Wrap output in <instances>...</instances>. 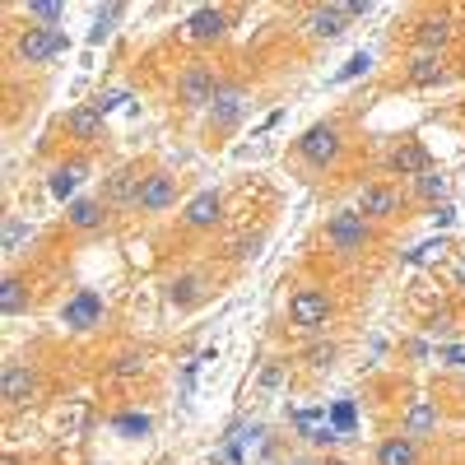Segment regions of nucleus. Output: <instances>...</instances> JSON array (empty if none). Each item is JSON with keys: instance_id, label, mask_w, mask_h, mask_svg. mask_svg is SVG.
<instances>
[{"instance_id": "obj_1", "label": "nucleus", "mask_w": 465, "mask_h": 465, "mask_svg": "<svg viewBox=\"0 0 465 465\" xmlns=\"http://www.w3.org/2000/svg\"><path fill=\"white\" fill-rule=\"evenodd\" d=\"M326 242H331L335 256H359V252L372 247V223H368L359 210H340V214H331V223H326Z\"/></svg>"}, {"instance_id": "obj_2", "label": "nucleus", "mask_w": 465, "mask_h": 465, "mask_svg": "<svg viewBox=\"0 0 465 465\" xmlns=\"http://www.w3.org/2000/svg\"><path fill=\"white\" fill-rule=\"evenodd\" d=\"M340 153H344V135H340V126H312L302 140H298V159L302 163H312V168H331V163H340Z\"/></svg>"}, {"instance_id": "obj_3", "label": "nucleus", "mask_w": 465, "mask_h": 465, "mask_svg": "<svg viewBox=\"0 0 465 465\" xmlns=\"http://www.w3.org/2000/svg\"><path fill=\"white\" fill-rule=\"evenodd\" d=\"M242 112H247V89L242 84H219V94L210 103V135H228L242 122Z\"/></svg>"}, {"instance_id": "obj_4", "label": "nucleus", "mask_w": 465, "mask_h": 465, "mask_svg": "<svg viewBox=\"0 0 465 465\" xmlns=\"http://www.w3.org/2000/svg\"><path fill=\"white\" fill-rule=\"evenodd\" d=\"M214 94H219V80H214V70L210 65H186L182 70V80H177V98H182V107H210L214 103Z\"/></svg>"}, {"instance_id": "obj_5", "label": "nucleus", "mask_w": 465, "mask_h": 465, "mask_svg": "<svg viewBox=\"0 0 465 465\" xmlns=\"http://www.w3.org/2000/svg\"><path fill=\"white\" fill-rule=\"evenodd\" d=\"M326 317H331V298H326L322 289H298V293L289 298V322H293V326L317 331V326H326Z\"/></svg>"}, {"instance_id": "obj_6", "label": "nucleus", "mask_w": 465, "mask_h": 465, "mask_svg": "<svg viewBox=\"0 0 465 465\" xmlns=\"http://www.w3.org/2000/svg\"><path fill=\"white\" fill-rule=\"evenodd\" d=\"M56 52H65V33H61V28H24V33H19V56H24L28 65H43V61H52Z\"/></svg>"}, {"instance_id": "obj_7", "label": "nucleus", "mask_w": 465, "mask_h": 465, "mask_svg": "<svg viewBox=\"0 0 465 465\" xmlns=\"http://www.w3.org/2000/svg\"><path fill=\"white\" fill-rule=\"evenodd\" d=\"M177 201V177L173 173H149L144 182H140V210H149V214H159V210H168Z\"/></svg>"}, {"instance_id": "obj_8", "label": "nucleus", "mask_w": 465, "mask_h": 465, "mask_svg": "<svg viewBox=\"0 0 465 465\" xmlns=\"http://www.w3.org/2000/svg\"><path fill=\"white\" fill-rule=\"evenodd\" d=\"M103 322V298L94 289H80L70 302H65V326L70 331H94Z\"/></svg>"}, {"instance_id": "obj_9", "label": "nucleus", "mask_w": 465, "mask_h": 465, "mask_svg": "<svg viewBox=\"0 0 465 465\" xmlns=\"http://www.w3.org/2000/svg\"><path fill=\"white\" fill-rule=\"evenodd\" d=\"M359 214H363L368 223L401 214V191H391V186H363V191H359Z\"/></svg>"}, {"instance_id": "obj_10", "label": "nucleus", "mask_w": 465, "mask_h": 465, "mask_svg": "<svg viewBox=\"0 0 465 465\" xmlns=\"http://www.w3.org/2000/svg\"><path fill=\"white\" fill-rule=\"evenodd\" d=\"M33 391H37V372L28 363H10L5 377H0V396H5L10 405H28Z\"/></svg>"}, {"instance_id": "obj_11", "label": "nucleus", "mask_w": 465, "mask_h": 465, "mask_svg": "<svg viewBox=\"0 0 465 465\" xmlns=\"http://www.w3.org/2000/svg\"><path fill=\"white\" fill-rule=\"evenodd\" d=\"M140 182H144V177H140L135 168L112 173V177H107V191H103V201H107V205H135V201H140Z\"/></svg>"}, {"instance_id": "obj_12", "label": "nucleus", "mask_w": 465, "mask_h": 465, "mask_svg": "<svg viewBox=\"0 0 465 465\" xmlns=\"http://www.w3.org/2000/svg\"><path fill=\"white\" fill-rule=\"evenodd\" d=\"M223 214V201H219V191H201L196 201L186 205V228H214Z\"/></svg>"}, {"instance_id": "obj_13", "label": "nucleus", "mask_w": 465, "mask_h": 465, "mask_svg": "<svg viewBox=\"0 0 465 465\" xmlns=\"http://www.w3.org/2000/svg\"><path fill=\"white\" fill-rule=\"evenodd\" d=\"M391 173H401V177H423V173H429V149H423L419 140L401 144V149L391 153Z\"/></svg>"}, {"instance_id": "obj_14", "label": "nucleus", "mask_w": 465, "mask_h": 465, "mask_svg": "<svg viewBox=\"0 0 465 465\" xmlns=\"http://www.w3.org/2000/svg\"><path fill=\"white\" fill-rule=\"evenodd\" d=\"M307 28H312V37H340L349 28V15H344V5H322L307 15Z\"/></svg>"}, {"instance_id": "obj_15", "label": "nucleus", "mask_w": 465, "mask_h": 465, "mask_svg": "<svg viewBox=\"0 0 465 465\" xmlns=\"http://www.w3.org/2000/svg\"><path fill=\"white\" fill-rule=\"evenodd\" d=\"M65 131H70L74 140H103V112H98V107H74V112L65 116Z\"/></svg>"}, {"instance_id": "obj_16", "label": "nucleus", "mask_w": 465, "mask_h": 465, "mask_svg": "<svg viewBox=\"0 0 465 465\" xmlns=\"http://www.w3.org/2000/svg\"><path fill=\"white\" fill-rule=\"evenodd\" d=\"M205 275H201V270H191V275H177L173 284H168V298L177 302V307H196L201 298H205Z\"/></svg>"}, {"instance_id": "obj_17", "label": "nucleus", "mask_w": 465, "mask_h": 465, "mask_svg": "<svg viewBox=\"0 0 465 465\" xmlns=\"http://www.w3.org/2000/svg\"><path fill=\"white\" fill-rule=\"evenodd\" d=\"M186 28H191L196 43H214V37H223V28H228V15L223 10H196L186 19Z\"/></svg>"}, {"instance_id": "obj_18", "label": "nucleus", "mask_w": 465, "mask_h": 465, "mask_svg": "<svg viewBox=\"0 0 465 465\" xmlns=\"http://www.w3.org/2000/svg\"><path fill=\"white\" fill-rule=\"evenodd\" d=\"M103 219H107V201H94V196H84V201H74V205H70V223L80 228V232H94V228H103Z\"/></svg>"}, {"instance_id": "obj_19", "label": "nucleus", "mask_w": 465, "mask_h": 465, "mask_svg": "<svg viewBox=\"0 0 465 465\" xmlns=\"http://www.w3.org/2000/svg\"><path fill=\"white\" fill-rule=\"evenodd\" d=\"M377 465H419V451H414V438H386L377 447Z\"/></svg>"}, {"instance_id": "obj_20", "label": "nucleus", "mask_w": 465, "mask_h": 465, "mask_svg": "<svg viewBox=\"0 0 465 465\" xmlns=\"http://www.w3.org/2000/svg\"><path fill=\"white\" fill-rule=\"evenodd\" d=\"M447 43H451V24L447 19H423L419 24V47L429 56H438V47H447Z\"/></svg>"}, {"instance_id": "obj_21", "label": "nucleus", "mask_w": 465, "mask_h": 465, "mask_svg": "<svg viewBox=\"0 0 465 465\" xmlns=\"http://www.w3.org/2000/svg\"><path fill=\"white\" fill-rule=\"evenodd\" d=\"M442 74H447L442 56H429V52H423V56H419V61L410 65V80H414V84H438Z\"/></svg>"}, {"instance_id": "obj_22", "label": "nucleus", "mask_w": 465, "mask_h": 465, "mask_svg": "<svg viewBox=\"0 0 465 465\" xmlns=\"http://www.w3.org/2000/svg\"><path fill=\"white\" fill-rule=\"evenodd\" d=\"M433 423H438V410L433 405H410V419H405V438H419V433H429L433 429Z\"/></svg>"}, {"instance_id": "obj_23", "label": "nucleus", "mask_w": 465, "mask_h": 465, "mask_svg": "<svg viewBox=\"0 0 465 465\" xmlns=\"http://www.w3.org/2000/svg\"><path fill=\"white\" fill-rule=\"evenodd\" d=\"M80 177H84V163H70V168H56V173H52V196H70V191L80 186Z\"/></svg>"}, {"instance_id": "obj_24", "label": "nucleus", "mask_w": 465, "mask_h": 465, "mask_svg": "<svg viewBox=\"0 0 465 465\" xmlns=\"http://www.w3.org/2000/svg\"><path fill=\"white\" fill-rule=\"evenodd\" d=\"M24 302H28V298H24V280L10 275L5 284H0V307H5V312L15 317V312H24Z\"/></svg>"}, {"instance_id": "obj_25", "label": "nucleus", "mask_w": 465, "mask_h": 465, "mask_svg": "<svg viewBox=\"0 0 465 465\" xmlns=\"http://www.w3.org/2000/svg\"><path fill=\"white\" fill-rule=\"evenodd\" d=\"M61 5H56V0H28V19H43V28H56L61 24Z\"/></svg>"}, {"instance_id": "obj_26", "label": "nucleus", "mask_w": 465, "mask_h": 465, "mask_svg": "<svg viewBox=\"0 0 465 465\" xmlns=\"http://www.w3.org/2000/svg\"><path fill=\"white\" fill-rule=\"evenodd\" d=\"M414 191L423 201H433V196H447V177H438V173H423V177H414Z\"/></svg>"}, {"instance_id": "obj_27", "label": "nucleus", "mask_w": 465, "mask_h": 465, "mask_svg": "<svg viewBox=\"0 0 465 465\" xmlns=\"http://www.w3.org/2000/svg\"><path fill=\"white\" fill-rule=\"evenodd\" d=\"M122 15V5H107V10H98V19H94V43H103V37L112 33V19Z\"/></svg>"}, {"instance_id": "obj_28", "label": "nucleus", "mask_w": 465, "mask_h": 465, "mask_svg": "<svg viewBox=\"0 0 465 465\" xmlns=\"http://www.w3.org/2000/svg\"><path fill=\"white\" fill-rule=\"evenodd\" d=\"M24 238H28V228H24L19 219H10V223H5V252H15Z\"/></svg>"}, {"instance_id": "obj_29", "label": "nucleus", "mask_w": 465, "mask_h": 465, "mask_svg": "<svg viewBox=\"0 0 465 465\" xmlns=\"http://www.w3.org/2000/svg\"><path fill=\"white\" fill-rule=\"evenodd\" d=\"M335 359V344H317V349H307V363H312V368H326Z\"/></svg>"}, {"instance_id": "obj_30", "label": "nucleus", "mask_w": 465, "mask_h": 465, "mask_svg": "<svg viewBox=\"0 0 465 465\" xmlns=\"http://www.w3.org/2000/svg\"><path fill=\"white\" fill-rule=\"evenodd\" d=\"M256 247H261V238H242V242H232L228 252H232V256L242 261V256H256Z\"/></svg>"}, {"instance_id": "obj_31", "label": "nucleus", "mask_w": 465, "mask_h": 465, "mask_svg": "<svg viewBox=\"0 0 465 465\" xmlns=\"http://www.w3.org/2000/svg\"><path fill=\"white\" fill-rule=\"evenodd\" d=\"M144 368V354H126L122 363H116V372H122V377H131V372H140Z\"/></svg>"}, {"instance_id": "obj_32", "label": "nucleus", "mask_w": 465, "mask_h": 465, "mask_svg": "<svg viewBox=\"0 0 465 465\" xmlns=\"http://www.w3.org/2000/svg\"><path fill=\"white\" fill-rule=\"evenodd\" d=\"M368 10H372L368 0H344V15H349V19H354V15H368Z\"/></svg>"}, {"instance_id": "obj_33", "label": "nucleus", "mask_w": 465, "mask_h": 465, "mask_svg": "<svg viewBox=\"0 0 465 465\" xmlns=\"http://www.w3.org/2000/svg\"><path fill=\"white\" fill-rule=\"evenodd\" d=\"M122 429H126V433H144L149 419H122Z\"/></svg>"}, {"instance_id": "obj_34", "label": "nucleus", "mask_w": 465, "mask_h": 465, "mask_svg": "<svg viewBox=\"0 0 465 465\" xmlns=\"http://www.w3.org/2000/svg\"><path fill=\"white\" fill-rule=\"evenodd\" d=\"M456 280H460V284H465V261H460V265H456Z\"/></svg>"}, {"instance_id": "obj_35", "label": "nucleus", "mask_w": 465, "mask_h": 465, "mask_svg": "<svg viewBox=\"0 0 465 465\" xmlns=\"http://www.w3.org/2000/svg\"><path fill=\"white\" fill-rule=\"evenodd\" d=\"M298 465H312V460H298Z\"/></svg>"}, {"instance_id": "obj_36", "label": "nucleus", "mask_w": 465, "mask_h": 465, "mask_svg": "<svg viewBox=\"0 0 465 465\" xmlns=\"http://www.w3.org/2000/svg\"><path fill=\"white\" fill-rule=\"evenodd\" d=\"M326 465H340V460H326Z\"/></svg>"}]
</instances>
